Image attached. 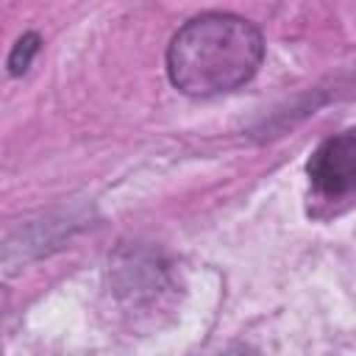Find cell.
Segmentation results:
<instances>
[{
	"label": "cell",
	"instance_id": "1",
	"mask_svg": "<svg viewBox=\"0 0 356 356\" xmlns=\"http://www.w3.org/2000/svg\"><path fill=\"white\" fill-rule=\"evenodd\" d=\"M264 56L261 33L236 14L209 11L189 19L167 47L170 81L195 97L248 83Z\"/></svg>",
	"mask_w": 356,
	"mask_h": 356
},
{
	"label": "cell",
	"instance_id": "2",
	"mask_svg": "<svg viewBox=\"0 0 356 356\" xmlns=\"http://www.w3.org/2000/svg\"><path fill=\"white\" fill-rule=\"evenodd\" d=\"M317 200L339 203L356 197V128L325 139L306 164Z\"/></svg>",
	"mask_w": 356,
	"mask_h": 356
},
{
	"label": "cell",
	"instance_id": "3",
	"mask_svg": "<svg viewBox=\"0 0 356 356\" xmlns=\"http://www.w3.org/2000/svg\"><path fill=\"white\" fill-rule=\"evenodd\" d=\"M39 50V36L36 33H25L17 44H14V50H11V58H8V70L14 72V75H19L28 64H31V58H33V53Z\"/></svg>",
	"mask_w": 356,
	"mask_h": 356
},
{
	"label": "cell",
	"instance_id": "4",
	"mask_svg": "<svg viewBox=\"0 0 356 356\" xmlns=\"http://www.w3.org/2000/svg\"><path fill=\"white\" fill-rule=\"evenodd\" d=\"M220 356H259V353L250 350V348H231V350H225V353H220Z\"/></svg>",
	"mask_w": 356,
	"mask_h": 356
}]
</instances>
